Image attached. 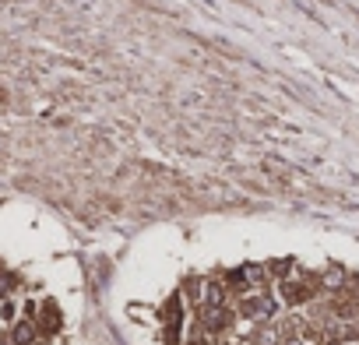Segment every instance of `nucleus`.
I'll use <instances>...</instances> for the list:
<instances>
[{
    "label": "nucleus",
    "instance_id": "nucleus-4",
    "mask_svg": "<svg viewBox=\"0 0 359 345\" xmlns=\"http://www.w3.org/2000/svg\"><path fill=\"white\" fill-rule=\"evenodd\" d=\"M36 338H39V324H36L32 317L18 320V324L8 331V341H11V345H32Z\"/></svg>",
    "mask_w": 359,
    "mask_h": 345
},
{
    "label": "nucleus",
    "instance_id": "nucleus-2",
    "mask_svg": "<svg viewBox=\"0 0 359 345\" xmlns=\"http://www.w3.org/2000/svg\"><path fill=\"white\" fill-rule=\"evenodd\" d=\"M317 285H320V278H313V275H282V282H278V292H282V299H285V303L299 306V303L313 299Z\"/></svg>",
    "mask_w": 359,
    "mask_h": 345
},
{
    "label": "nucleus",
    "instance_id": "nucleus-1",
    "mask_svg": "<svg viewBox=\"0 0 359 345\" xmlns=\"http://www.w3.org/2000/svg\"><path fill=\"white\" fill-rule=\"evenodd\" d=\"M275 310H278V303H275V296H268L264 289H247V292L240 296V303H236V313L247 317V320H254V324L271 320Z\"/></svg>",
    "mask_w": 359,
    "mask_h": 345
},
{
    "label": "nucleus",
    "instance_id": "nucleus-5",
    "mask_svg": "<svg viewBox=\"0 0 359 345\" xmlns=\"http://www.w3.org/2000/svg\"><path fill=\"white\" fill-rule=\"evenodd\" d=\"M282 345H324V338H320V331H313V327H299V331H289V334L282 338Z\"/></svg>",
    "mask_w": 359,
    "mask_h": 345
},
{
    "label": "nucleus",
    "instance_id": "nucleus-8",
    "mask_svg": "<svg viewBox=\"0 0 359 345\" xmlns=\"http://www.w3.org/2000/svg\"><path fill=\"white\" fill-rule=\"evenodd\" d=\"M15 317V299L11 296H0V324H8Z\"/></svg>",
    "mask_w": 359,
    "mask_h": 345
},
{
    "label": "nucleus",
    "instance_id": "nucleus-7",
    "mask_svg": "<svg viewBox=\"0 0 359 345\" xmlns=\"http://www.w3.org/2000/svg\"><path fill=\"white\" fill-rule=\"evenodd\" d=\"M184 296L194 303H205V278H187L184 282Z\"/></svg>",
    "mask_w": 359,
    "mask_h": 345
},
{
    "label": "nucleus",
    "instance_id": "nucleus-9",
    "mask_svg": "<svg viewBox=\"0 0 359 345\" xmlns=\"http://www.w3.org/2000/svg\"><path fill=\"white\" fill-rule=\"evenodd\" d=\"M320 282H324V285H341L345 278H341V271H327V275H324Z\"/></svg>",
    "mask_w": 359,
    "mask_h": 345
},
{
    "label": "nucleus",
    "instance_id": "nucleus-6",
    "mask_svg": "<svg viewBox=\"0 0 359 345\" xmlns=\"http://www.w3.org/2000/svg\"><path fill=\"white\" fill-rule=\"evenodd\" d=\"M57 327H60V310H57L53 303H43V320H39V331L53 334Z\"/></svg>",
    "mask_w": 359,
    "mask_h": 345
},
{
    "label": "nucleus",
    "instance_id": "nucleus-10",
    "mask_svg": "<svg viewBox=\"0 0 359 345\" xmlns=\"http://www.w3.org/2000/svg\"><path fill=\"white\" fill-rule=\"evenodd\" d=\"M338 345H359V334H345V338H338Z\"/></svg>",
    "mask_w": 359,
    "mask_h": 345
},
{
    "label": "nucleus",
    "instance_id": "nucleus-3",
    "mask_svg": "<svg viewBox=\"0 0 359 345\" xmlns=\"http://www.w3.org/2000/svg\"><path fill=\"white\" fill-rule=\"evenodd\" d=\"M162 331H165V341L176 345L180 338H184V292H176L165 299L162 306Z\"/></svg>",
    "mask_w": 359,
    "mask_h": 345
}]
</instances>
